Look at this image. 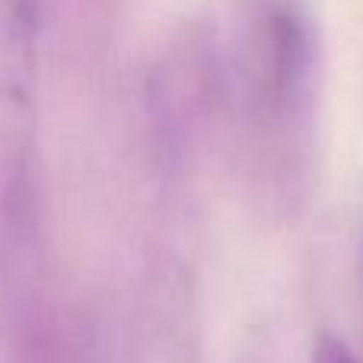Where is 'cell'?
Returning a JSON list of instances; mask_svg holds the SVG:
<instances>
[{
  "label": "cell",
  "mask_w": 363,
  "mask_h": 363,
  "mask_svg": "<svg viewBox=\"0 0 363 363\" xmlns=\"http://www.w3.org/2000/svg\"><path fill=\"white\" fill-rule=\"evenodd\" d=\"M163 93L226 125L264 194L294 207L313 169L322 42L309 0H220L172 51Z\"/></svg>",
  "instance_id": "1"
},
{
  "label": "cell",
  "mask_w": 363,
  "mask_h": 363,
  "mask_svg": "<svg viewBox=\"0 0 363 363\" xmlns=\"http://www.w3.org/2000/svg\"><path fill=\"white\" fill-rule=\"evenodd\" d=\"M42 0H0V242L32 217L38 163Z\"/></svg>",
  "instance_id": "2"
},
{
  "label": "cell",
  "mask_w": 363,
  "mask_h": 363,
  "mask_svg": "<svg viewBox=\"0 0 363 363\" xmlns=\"http://www.w3.org/2000/svg\"><path fill=\"white\" fill-rule=\"evenodd\" d=\"M309 363H360V357L354 354V347L347 345L341 335H319L313 345V357H309Z\"/></svg>",
  "instance_id": "3"
}]
</instances>
